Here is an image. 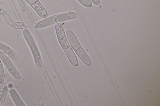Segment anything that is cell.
<instances>
[{"mask_svg":"<svg viewBox=\"0 0 160 106\" xmlns=\"http://www.w3.org/2000/svg\"><path fill=\"white\" fill-rule=\"evenodd\" d=\"M78 16L76 12L71 11L54 15L38 21L35 27L38 29L44 28L57 23L74 20Z\"/></svg>","mask_w":160,"mask_h":106,"instance_id":"obj_1","label":"cell"},{"mask_svg":"<svg viewBox=\"0 0 160 106\" xmlns=\"http://www.w3.org/2000/svg\"><path fill=\"white\" fill-rule=\"evenodd\" d=\"M22 35L32 54L35 66L38 68L40 67L42 62L41 57L33 36L27 29H25L23 30Z\"/></svg>","mask_w":160,"mask_h":106,"instance_id":"obj_2","label":"cell"},{"mask_svg":"<svg viewBox=\"0 0 160 106\" xmlns=\"http://www.w3.org/2000/svg\"><path fill=\"white\" fill-rule=\"evenodd\" d=\"M0 59L12 77L17 80L21 79L20 74L15 66L7 55L0 50Z\"/></svg>","mask_w":160,"mask_h":106,"instance_id":"obj_3","label":"cell"},{"mask_svg":"<svg viewBox=\"0 0 160 106\" xmlns=\"http://www.w3.org/2000/svg\"><path fill=\"white\" fill-rule=\"evenodd\" d=\"M55 29L58 41L63 50L70 46L62 25L60 23L55 24Z\"/></svg>","mask_w":160,"mask_h":106,"instance_id":"obj_4","label":"cell"},{"mask_svg":"<svg viewBox=\"0 0 160 106\" xmlns=\"http://www.w3.org/2000/svg\"><path fill=\"white\" fill-rule=\"evenodd\" d=\"M0 12L4 17L6 23L15 29H23L25 27V24L22 22H14L11 19L9 16L3 9H0Z\"/></svg>","mask_w":160,"mask_h":106,"instance_id":"obj_5","label":"cell"},{"mask_svg":"<svg viewBox=\"0 0 160 106\" xmlns=\"http://www.w3.org/2000/svg\"><path fill=\"white\" fill-rule=\"evenodd\" d=\"M66 34L70 45L74 52L82 47L76 36L72 30H67Z\"/></svg>","mask_w":160,"mask_h":106,"instance_id":"obj_6","label":"cell"},{"mask_svg":"<svg viewBox=\"0 0 160 106\" xmlns=\"http://www.w3.org/2000/svg\"><path fill=\"white\" fill-rule=\"evenodd\" d=\"M0 50L3 52L12 59L16 60L18 58L16 53L10 47L0 42Z\"/></svg>","mask_w":160,"mask_h":106,"instance_id":"obj_7","label":"cell"},{"mask_svg":"<svg viewBox=\"0 0 160 106\" xmlns=\"http://www.w3.org/2000/svg\"><path fill=\"white\" fill-rule=\"evenodd\" d=\"M37 14L42 18L44 19L48 17V13L39 0L31 6Z\"/></svg>","mask_w":160,"mask_h":106,"instance_id":"obj_8","label":"cell"},{"mask_svg":"<svg viewBox=\"0 0 160 106\" xmlns=\"http://www.w3.org/2000/svg\"><path fill=\"white\" fill-rule=\"evenodd\" d=\"M75 52L85 65L87 66L90 65L91 64V60L82 47L75 51Z\"/></svg>","mask_w":160,"mask_h":106,"instance_id":"obj_9","label":"cell"},{"mask_svg":"<svg viewBox=\"0 0 160 106\" xmlns=\"http://www.w3.org/2000/svg\"><path fill=\"white\" fill-rule=\"evenodd\" d=\"M10 97L16 106H25L26 105L22 101L16 90L13 88L9 91Z\"/></svg>","mask_w":160,"mask_h":106,"instance_id":"obj_10","label":"cell"},{"mask_svg":"<svg viewBox=\"0 0 160 106\" xmlns=\"http://www.w3.org/2000/svg\"><path fill=\"white\" fill-rule=\"evenodd\" d=\"M64 50L71 64L74 66H77L78 64V60L71 47Z\"/></svg>","mask_w":160,"mask_h":106,"instance_id":"obj_11","label":"cell"},{"mask_svg":"<svg viewBox=\"0 0 160 106\" xmlns=\"http://www.w3.org/2000/svg\"><path fill=\"white\" fill-rule=\"evenodd\" d=\"M84 7L90 8L92 6V2L91 0H77Z\"/></svg>","mask_w":160,"mask_h":106,"instance_id":"obj_12","label":"cell"},{"mask_svg":"<svg viewBox=\"0 0 160 106\" xmlns=\"http://www.w3.org/2000/svg\"><path fill=\"white\" fill-rule=\"evenodd\" d=\"M20 9L22 11H24L26 8V4L25 0H17Z\"/></svg>","mask_w":160,"mask_h":106,"instance_id":"obj_13","label":"cell"},{"mask_svg":"<svg viewBox=\"0 0 160 106\" xmlns=\"http://www.w3.org/2000/svg\"><path fill=\"white\" fill-rule=\"evenodd\" d=\"M5 79V73L3 68L2 64L0 63V84H4Z\"/></svg>","mask_w":160,"mask_h":106,"instance_id":"obj_14","label":"cell"},{"mask_svg":"<svg viewBox=\"0 0 160 106\" xmlns=\"http://www.w3.org/2000/svg\"><path fill=\"white\" fill-rule=\"evenodd\" d=\"M39 0H25L28 4L31 6L34 4Z\"/></svg>","mask_w":160,"mask_h":106,"instance_id":"obj_15","label":"cell"},{"mask_svg":"<svg viewBox=\"0 0 160 106\" xmlns=\"http://www.w3.org/2000/svg\"><path fill=\"white\" fill-rule=\"evenodd\" d=\"M92 2L95 5H99L100 2V0H91Z\"/></svg>","mask_w":160,"mask_h":106,"instance_id":"obj_16","label":"cell"},{"mask_svg":"<svg viewBox=\"0 0 160 106\" xmlns=\"http://www.w3.org/2000/svg\"><path fill=\"white\" fill-rule=\"evenodd\" d=\"M0 106H2V105H0Z\"/></svg>","mask_w":160,"mask_h":106,"instance_id":"obj_17","label":"cell"}]
</instances>
